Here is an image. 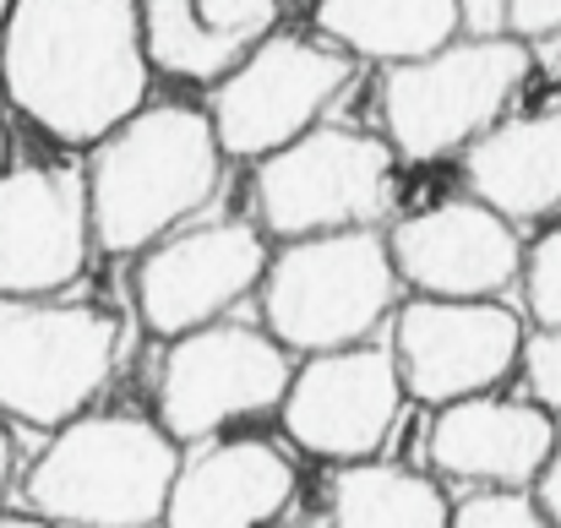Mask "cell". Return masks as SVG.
I'll return each instance as SVG.
<instances>
[{"instance_id":"1","label":"cell","mask_w":561,"mask_h":528,"mask_svg":"<svg viewBox=\"0 0 561 528\" xmlns=\"http://www.w3.org/2000/svg\"><path fill=\"white\" fill-rule=\"evenodd\" d=\"M153 77L142 0H11L0 82L55 142H99L142 110Z\"/></svg>"},{"instance_id":"2","label":"cell","mask_w":561,"mask_h":528,"mask_svg":"<svg viewBox=\"0 0 561 528\" xmlns=\"http://www.w3.org/2000/svg\"><path fill=\"white\" fill-rule=\"evenodd\" d=\"M224 175V142L207 110L142 104L110 137L93 142L88 196L99 251L131 256L181 229L196 207L213 202Z\"/></svg>"},{"instance_id":"3","label":"cell","mask_w":561,"mask_h":528,"mask_svg":"<svg viewBox=\"0 0 561 528\" xmlns=\"http://www.w3.org/2000/svg\"><path fill=\"white\" fill-rule=\"evenodd\" d=\"M181 474V441L164 420L142 414H77L33 458L22 507L44 524L142 528L170 524V491Z\"/></svg>"},{"instance_id":"4","label":"cell","mask_w":561,"mask_h":528,"mask_svg":"<svg viewBox=\"0 0 561 528\" xmlns=\"http://www.w3.org/2000/svg\"><path fill=\"white\" fill-rule=\"evenodd\" d=\"M403 273L392 262V245L360 229H328L284 240V251L262 273V322L295 354L366 344L376 328L398 311Z\"/></svg>"},{"instance_id":"5","label":"cell","mask_w":561,"mask_h":528,"mask_svg":"<svg viewBox=\"0 0 561 528\" xmlns=\"http://www.w3.org/2000/svg\"><path fill=\"white\" fill-rule=\"evenodd\" d=\"M535 55L529 38L496 33V38H453L420 60H398L381 77V126L392 148L414 164L447 159L485 137L513 93L529 82Z\"/></svg>"},{"instance_id":"6","label":"cell","mask_w":561,"mask_h":528,"mask_svg":"<svg viewBox=\"0 0 561 528\" xmlns=\"http://www.w3.org/2000/svg\"><path fill=\"white\" fill-rule=\"evenodd\" d=\"M121 359V322L60 295H0V414L60 431L88 414Z\"/></svg>"},{"instance_id":"7","label":"cell","mask_w":561,"mask_h":528,"mask_svg":"<svg viewBox=\"0 0 561 528\" xmlns=\"http://www.w3.org/2000/svg\"><path fill=\"white\" fill-rule=\"evenodd\" d=\"M398 159L403 153L392 148V137L350 131V126H311L278 153L256 159V175H251L256 223L278 240L376 223L392 207Z\"/></svg>"},{"instance_id":"8","label":"cell","mask_w":561,"mask_h":528,"mask_svg":"<svg viewBox=\"0 0 561 528\" xmlns=\"http://www.w3.org/2000/svg\"><path fill=\"white\" fill-rule=\"evenodd\" d=\"M355 55L333 38L267 33L234 71H224L207 93L213 131L229 159H267L284 142L306 137L322 110L350 88Z\"/></svg>"},{"instance_id":"9","label":"cell","mask_w":561,"mask_h":528,"mask_svg":"<svg viewBox=\"0 0 561 528\" xmlns=\"http://www.w3.org/2000/svg\"><path fill=\"white\" fill-rule=\"evenodd\" d=\"M289 344L273 328L245 322H207L170 338L159 370V420L175 441H207L234 420L267 414L284 403L295 365Z\"/></svg>"},{"instance_id":"10","label":"cell","mask_w":561,"mask_h":528,"mask_svg":"<svg viewBox=\"0 0 561 528\" xmlns=\"http://www.w3.org/2000/svg\"><path fill=\"white\" fill-rule=\"evenodd\" d=\"M524 322L496 300H447L414 295L392 311V349L403 365V387L414 403H458L474 392H496L513 370H524Z\"/></svg>"},{"instance_id":"11","label":"cell","mask_w":561,"mask_h":528,"mask_svg":"<svg viewBox=\"0 0 561 528\" xmlns=\"http://www.w3.org/2000/svg\"><path fill=\"white\" fill-rule=\"evenodd\" d=\"M403 365L392 344H344V349L306 354L295 365V381L278 403L284 431L300 452L355 463L376 458L403 414Z\"/></svg>"},{"instance_id":"12","label":"cell","mask_w":561,"mask_h":528,"mask_svg":"<svg viewBox=\"0 0 561 528\" xmlns=\"http://www.w3.org/2000/svg\"><path fill=\"white\" fill-rule=\"evenodd\" d=\"M262 234V223H196L153 240L137 267L142 322L159 338H181L191 328L218 322L229 306L262 289V273L273 262Z\"/></svg>"},{"instance_id":"13","label":"cell","mask_w":561,"mask_h":528,"mask_svg":"<svg viewBox=\"0 0 561 528\" xmlns=\"http://www.w3.org/2000/svg\"><path fill=\"white\" fill-rule=\"evenodd\" d=\"M88 170L16 164L0 170V295H60L93 256Z\"/></svg>"},{"instance_id":"14","label":"cell","mask_w":561,"mask_h":528,"mask_svg":"<svg viewBox=\"0 0 561 528\" xmlns=\"http://www.w3.org/2000/svg\"><path fill=\"white\" fill-rule=\"evenodd\" d=\"M387 245L414 295H447V300L502 295L507 284L524 278V256H529L518 223L474 191L398 218Z\"/></svg>"},{"instance_id":"15","label":"cell","mask_w":561,"mask_h":528,"mask_svg":"<svg viewBox=\"0 0 561 528\" xmlns=\"http://www.w3.org/2000/svg\"><path fill=\"white\" fill-rule=\"evenodd\" d=\"M551 452H557V420L540 398L518 403L474 392L442 403L431 420V463L463 485H535Z\"/></svg>"},{"instance_id":"16","label":"cell","mask_w":561,"mask_h":528,"mask_svg":"<svg viewBox=\"0 0 561 528\" xmlns=\"http://www.w3.org/2000/svg\"><path fill=\"white\" fill-rule=\"evenodd\" d=\"M295 502V463L256 436H207L181 458L170 491L175 528H256Z\"/></svg>"},{"instance_id":"17","label":"cell","mask_w":561,"mask_h":528,"mask_svg":"<svg viewBox=\"0 0 561 528\" xmlns=\"http://www.w3.org/2000/svg\"><path fill=\"white\" fill-rule=\"evenodd\" d=\"M142 33L153 71L213 88L278 33V0H142Z\"/></svg>"},{"instance_id":"18","label":"cell","mask_w":561,"mask_h":528,"mask_svg":"<svg viewBox=\"0 0 561 528\" xmlns=\"http://www.w3.org/2000/svg\"><path fill=\"white\" fill-rule=\"evenodd\" d=\"M463 185L513 223L561 213V104L535 115H502L463 148Z\"/></svg>"},{"instance_id":"19","label":"cell","mask_w":561,"mask_h":528,"mask_svg":"<svg viewBox=\"0 0 561 528\" xmlns=\"http://www.w3.org/2000/svg\"><path fill=\"white\" fill-rule=\"evenodd\" d=\"M317 33L355 60L398 66L463 38L458 0H317Z\"/></svg>"},{"instance_id":"20","label":"cell","mask_w":561,"mask_h":528,"mask_svg":"<svg viewBox=\"0 0 561 528\" xmlns=\"http://www.w3.org/2000/svg\"><path fill=\"white\" fill-rule=\"evenodd\" d=\"M328 524L339 528H442L453 524L447 491L403 463L355 458L328 485Z\"/></svg>"},{"instance_id":"21","label":"cell","mask_w":561,"mask_h":528,"mask_svg":"<svg viewBox=\"0 0 561 528\" xmlns=\"http://www.w3.org/2000/svg\"><path fill=\"white\" fill-rule=\"evenodd\" d=\"M453 524L458 528H540L546 507L535 496V485H474L469 496L453 502Z\"/></svg>"},{"instance_id":"22","label":"cell","mask_w":561,"mask_h":528,"mask_svg":"<svg viewBox=\"0 0 561 528\" xmlns=\"http://www.w3.org/2000/svg\"><path fill=\"white\" fill-rule=\"evenodd\" d=\"M524 306L540 328H561V223H551L524 256Z\"/></svg>"},{"instance_id":"23","label":"cell","mask_w":561,"mask_h":528,"mask_svg":"<svg viewBox=\"0 0 561 528\" xmlns=\"http://www.w3.org/2000/svg\"><path fill=\"white\" fill-rule=\"evenodd\" d=\"M524 381L529 392L561 414V328H535L529 344H524Z\"/></svg>"},{"instance_id":"24","label":"cell","mask_w":561,"mask_h":528,"mask_svg":"<svg viewBox=\"0 0 561 528\" xmlns=\"http://www.w3.org/2000/svg\"><path fill=\"white\" fill-rule=\"evenodd\" d=\"M513 5V33L529 44H546L561 33V0H507Z\"/></svg>"},{"instance_id":"25","label":"cell","mask_w":561,"mask_h":528,"mask_svg":"<svg viewBox=\"0 0 561 528\" xmlns=\"http://www.w3.org/2000/svg\"><path fill=\"white\" fill-rule=\"evenodd\" d=\"M458 11H463V33H469V38L513 33V5H507V0H458Z\"/></svg>"},{"instance_id":"26","label":"cell","mask_w":561,"mask_h":528,"mask_svg":"<svg viewBox=\"0 0 561 528\" xmlns=\"http://www.w3.org/2000/svg\"><path fill=\"white\" fill-rule=\"evenodd\" d=\"M535 496H540V507H546V524H561V447L551 452V463L540 469Z\"/></svg>"},{"instance_id":"27","label":"cell","mask_w":561,"mask_h":528,"mask_svg":"<svg viewBox=\"0 0 561 528\" xmlns=\"http://www.w3.org/2000/svg\"><path fill=\"white\" fill-rule=\"evenodd\" d=\"M5 485H11V436L0 425V496H5Z\"/></svg>"},{"instance_id":"28","label":"cell","mask_w":561,"mask_h":528,"mask_svg":"<svg viewBox=\"0 0 561 528\" xmlns=\"http://www.w3.org/2000/svg\"><path fill=\"white\" fill-rule=\"evenodd\" d=\"M546 71L561 82V33H557V38H546Z\"/></svg>"},{"instance_id":"29","label":"cell","mask_w":561,"mask_h":528,"mask_svg":"<svg viewBox=\"0 0 561 528\" xmlns=\"http://www.w3.org/2000/svg\"><path fill=\"white\" fill-rule=\"evenodd\" d=\"M5 104L11 99H5V82H0V159H5Z\"/></svg>"},{"instance_id":"30","label":"cell","mask_w":561,"mask_h":528,"mask_svg":"<svg viewBox=\"0 0 561 528\" xmlns=\"http://www.w3.org/2000/svg\"><path fill=\"white\" fill-rule=\"evenodd\" d=\"M5 11H11V0H0V27H5Z\"/></svg>"}]
</instances>
